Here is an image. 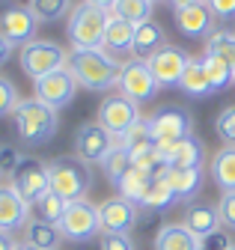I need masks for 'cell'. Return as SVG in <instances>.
Listing matches in <instances>:
<instances>
[{"mask_svg":"<svg viewBox=\"0 0 235 250\" xmlns=\"http://www.w3.org/2000/svg\"><path fill=\"white\" fill-rule=\"evenodd\" d=\"M9 185L15 188V194L27 203V206H39V200L51 191V176H48V164L36 155H24L21 164L12 170Z\"/></svg>","mask_w":235,"mask_h":250,"instance_id":"5b68a950","label":"cell"},{"mask_svg":"<svg viewBox=\"0 0 235 250\" xmlns=\"http://www.w3.org/2000/svg\"><path fill=\"white\" fill-rule=\"evenodd\" d=\"M12 119H15V131L21 143L27 146H45L60 128V110L42 104L39 99H21Z\"/></svg>","mask_w":235,"mask_h":250,"instance_id":"7a4b0ae2","label":"cell"},{"mask_svg":"<svg viewBox=\"0 0 235 250\" xmlns=\"http://www.w3.org/2000/svg\"><path fill=\"white\" fill-rule=\"evenodd\" d=\"M140 206L128 203L125 197H107L104 203H98V227L101 235H128L137 221H140Z\"/></svg>","mask_w":235,"mask_h":250,"instance_id":"4fadbf2b","label":"cell"},{"mask_svg":"<svg viewBox=\"0 0 235 250\" xmlns=\"http://www.w3.org/2000/svg\"><path fill=\"white\" fill-rule=\"evenodd\" d=\"M199 60H202V69H205V75H209V83H212L215 92L226 89L229 83H235V69L229 66L226 60H220L215 54H202Z\"/></svg>","mask_w":235,"mask_h":250,"instance_id":"83f0119b","label":"cell"},{"mask_svg":"<svg viewBox=\"0 0 235 250\" xmlns=\"http://www.w3.org/2000/svg\"><path fill=\"white\" fill-rule=\"evenodd\" d=\"M140 119H143V116H140L137 102L125 99L122 92H119V96H104V99H101V104H98V119H96V122L101 125L107 134H113V140L119 143Z\"/></svg>","mask_w":235,"mask_h":250,"instance_id":"52a82bcc","label":"cell"},{"mask_svg":"<svg viewBox=\"0 0 235 250\" xmlns=\"http://www.w3.org/2000/svg\"><path fill=\"white\" fill-rule=\"evenodd\" d=\"M205 6H209L212 15L220 18V21H232L235 18V0H205Z\"/></svg>","mask_w":235,"mask_h":250,"instance_id":"f35d334b","label":"cell"},{"mask_svg":"<svg viewBox=\"0 0 235 250\" xmlns=\"http://www.w3.org/2000/svg\"><path fill=\"white\" fill-rule=\"evenodd\" d=\"M101 250H134L128 235H101Z\"/></svg>","mask_w":235,"mask_h":250,"instance_id":"60d3db41","label":"cell"},{"mask_svg":"<svg viewBox=\"0 0 235 250\" xmlns=\"http://www.w3.org/2000/svg\"><path fill=\"white\" fill-rule=\"evenodd\" d=\"M33 92H36L33 99H39L42 104H48V107H54V110H63V107L72 104V99H75L78 81H75L72 69L63 66V69L48 72V75H42L39 81H33Z\"/></svg>","mask_w":235,"mask_h":250,"instance_id":"30bf717a","label":"cell"},{"mask_svg":"<svg viewBox=\"0 0 235 250\" xmlns=\"http://www.w3.org/2000/svg\"><path fill=\"white\" fill-rule=\"evenodd\" d=\"M60 232H63L66 241H90V238H96V232H101L98 206H93L90 200L69 203L63 221H60Z\"/></svg>","mask_w":235,"mask_h":250,"instance_id":"7c38bea8","label":"cell"},{"mask_svg":"<svg viewBox=\"0 0 235 250\" xmlns=\"http://www.w3.org/2000/svg\"><path fill=\"white\" fill-rule=\"evenodd\" d=\"M182 224H185L196 238H209V235L220 232V214H217V206H205V203L188 206L185 214H182Z\"/></svg>","mask_w":235,"mask_h":250,"instance_id":"44dd1931","label":"cell"},{"mask_svg":"<svg viewBox=\"0 0 235 250\" xmlns=\"http://www.w3.org/2000/svg\"><path fill=\"white\" fill-rule=\"evenodd\" d=\"M48 176H51V191L69 203L86 200V191L93 188V167L78 155H60V158L48 161Z\"/></svg>","mask_w":235,"mask_h":250,"instance_id":"3957f363","label":"cell"},{"mask_svg":"<svg viewBox=\"0 0 235 250\" xmlns=\"http://www.w3.org/2000/svg\"><path fill=\"white\" fill-rule=\"evenodd\" d=\"M33 9V15L39 18V21H60V18H66V15H72V0H30L27 3Z\"/></svg>","mask_w":235,"mask_h":250,"instance_id":"4dcf8cb0","label":"cell"},{"mask_svg":"<svg viewBox=\"0 0 235 250\" xmlns=\"http://www.w3.org/2000/svg\"><path fill=\"white\" fill-rule=\"evenodd\" d=\"M21 158H24V155L15 146H0V173H9L12 176V170L21 164Z\"/></svg>","mask_w":235,"mask_h":250,"instance_id":"74e56055","label":"cell"},{"mask_svg":"<svg viewBox=\"0 0 235 250\" xmlns=\"http://www.w3.org/2000/svg\"><path fill=\"white\" fill-rule=\"evenodd\" d=\"M229 250H235V244H232V247H229Z\"/></svg>","mask_w":235,"mask_h":250,"instance_id":"7dc6e473","label":"cell"},{"mask_svg":"<svg viewBox=\"0 0 235 250\" xmlns=\"http://www.w3.org/2000/svg\"><path fill=\"white\" fill-rule=\"evenodd\" d=\"M134 161H131V155H128V149L122 146V143H116L107 155H104V161H101V170H104V176L110 179V185L119 179L128 167H131Z\"/></svg>","mask_w":235,"mask_h":250,"instance_id":"1f68e13d","label":"cell"},{"mask_svg":"<svg viewBox=\"0 0 235 250\" xmlns=\"http://www.w3.org/2000/svg\"><path fill=\"white\" fill-rule=\"evenodd\" d=\"M161 179L170 185V191L176 194V200L185 203L191 197L199 194V188H202V167H167L161 173Z\"/></svg>","mask_w":235,"mask_h":250,"instance_id":"d6986e66","label":"cell"},{"mask_svg":"<svg viewBox=\"0 0 235 250\" xmlns=\"http://www.w3.org/2000/svg\"><path fill=\"white\" fill-rule=\"evenodd\" d=\"M18 104H21V99H18V86H15V81L6 78V75H0V119L9 116V113H15Z\"/></svg>","mask_w":235,"mask_h":250,"instance_id":"e575fe53","label":"cell"},{"mask_svg":"<svg viewBox=\"0 0 235 250\" xmlns=\"http://www.w3.org/2000/svg\"><path fill=\"white\" fill-rule=\"evenodd\" d=\"M152 6H155L152 0H116L113 9H110V15L125 18V21H131L137 27L143 21H152Z\"/></svg>","mask_w":235,"mask_h":250,"instance_id":"f1b7e54d","label":"cell"},{"mask_svg":"<svg viewBox=\"0 0 235 250\" xmlns=\"http://www.w3.org/2000/svg\"><path fill=\"white\" fill-rule=\"evenodd\" d=\"M194 3H205V0H170L173 9H182V6H194Z\"/></svg>","mask_w":235,"mask_h":250,"instance_id":"f6af8a7d","label":"cell"},{"mask_svg":"<svg viewBox=\"0 0 235 250\" xmlns=\"http://www.w3.org/2000/svg\"><path fill=\"white\" fill-rule=\"evenodd\" d=\"M173 21L179 27V33L188 39H209L215 33V15L205 3H194V6H182L173 9Z\"/></svg>","mask_w":235,"mask_h":250,"instance_id":"2e32d148","label":"cell"},{"mask_svg":"<svg viewBox=\"0 0 235 250\" xmlns=\"http://www.w3.org/2000/svg\"><path fill=\"white\" fill-rule=\"evenodd\" d=\"M66 66L72 69L78 86L90 92H107L113 86H119V72L122 62L104 48H90V51H72Z\"/></svg>","mask_w":235,"mask_h":250,"instance_id":"6da1fadb","label":"cell"},{"mask_svg":"<svg viewBox=\"0 0 235 250\" xmlns=\"http://www.w3.org/2000/svg\"><path fill=\"white\" fill-rule=\"evenodd\" d=\"M134 30H137V27H134L131 21L110 15V21H107V30H104V42H101V48H104L107 54H122V51H131Z\"/></svg>","mask_w":235,"mask_h":250,"instance_id":"cb8c5ba5","label":"cell"},{"mask_svg":"<svg viewBox=\"0 0 235 250\" xmlns=\"http://www.w3.org/2000/svg\"><path fill=\"white\" fill-rule=\"evenodd\" d=\"M116 146L113 134H107L98 122H83L75 131V155L83 158L86 164H101L104 155Z\"/></svg>","mask_w":235,"mask_h":250,"instance_id":"9a60e30c","label":"cell"},{"mask_svg":"<svg viewBox=\"0 0 235 250\" xmlns=\"http://www.w3.org/2000/svg\"><path fill=\"white\" fill-rule=\"evenodd\" d=\"M83 3H93V6H98V9L110 12V9H113V3H116V0H83Z\"/></svg>","mask_w":235,"mask_h":250,"instance_id":"ee69618b","label":"cell"},{"mask_svg":"<svg viewBox=\"0 0 235 250\" xmlns=\"http://www.w3.org/2000/svg\"><path fill=\"white\" fill-rule=\"evenodd\" d=\"M0 250H15V241H12V232H0Z\"/></svg>","mask_w":235,"mask_h":250,"instance_id":"7bdbcfd3","label":"cell"},{"mask_svg":"<svg viewBox=\"0 0 235 250\" xmlns=\"http://www.w3.org/2000/svg\"><path fill=\"white\" fill-rule=\"evenodd\" d=\"M36 27H39V18L33 15L30 6L24 3H12V0H6V3H0V33H3L12 45H27L36 39Z\"/></svg>","mask_w":235,"mask_h":250,"instance_id":"8fae6325","label":"cell"},{"mask_svg":"<svg viewBox=\"0 0 235 250\" xmlns=\"http://www.w3.org/2000/svg\"><path fill=\"white\" fill-rule=\"evenodd\" d=\"M30 224V206H27L12 185H0V232H15Z\"/></svg>","mask_w":235,"mask_h":250,"instance_id":"e0dca14e","label":"cell"},{"mask_svg":"<svg viewBox=\"0 0 235 250\" xmlns=\"http://www.w3.org/2000/svg\"><path fill=\"white\" fill-rule=\"evenodd\" d=\"M217 214H220V227L235 232V191H226L220 194L217 200Z\"/></svg>","mask_w":235,"mask_h":250,"instance_id":"8d00e7d4","label":"cell"},{"mask_svg":"<svg viewBox=\"0 0 235 250\" xmlns=\"http://www.w3.org/2000/svg\"><path fill=\"white\" fill-rule=\"evenodd\" d=\"M146 62H149L158 86H179L188 62H191V54H185L182 48H176V45H164L152 57H146Z\"/></svg>","mask_w":235,"mask_h":250,"instance_id":"5bb4252c","label":"cell"},{"mask_svg":"<svg viewBox=\"0 0 235 250\" xmlns=\"http://www.w3.org/2000/svg\"><path fill=\"white\" fill-rule=\"evenodd\" d=\"M215 131H217V137H220L226 146H235V104H229V107H223V110L217 113Z\"/></svg>","mask_w":235,"mask_h":250,"instance_id":"d590c367","label":"cell"},{"mask_svg":"<svg viewBox=\"0 0 235 250\" xmlns=\"http://www.w3.org/2000/svg\"><path fill=\"white\" fill-rule=\"evenodd\" d=\"M12 51H15V45H12V42L3 36V33H0V66H6V62H9Z\"/></svg>","mask_w":235,"mask_h":250,"instance_id":"b9f144b4","label":"cell"},{"mask_svg":"<svg viewBox=\"0 0 235 250\" xmlns=\"http://www.w3.org/2000/svg\"><path fill=\"white\" fill-rule=\"evenodd\" d=\"M152 3H155V0H152Z\"/></svg>","mask_w":235,"mask_h":250,"instance_id":"c3c4849f","label":"cell"},{"mask_svg":"<svg viewBox=\"0 0 235 250\" xmlns=\"http://www.w3.org/2000/svg\"><path fill=\"white\" fill-rule=\"evenodd\" d=\"M205 54H215V57L226 60L235 69V30H215V33L205 39Z\"/></svg>","mask_w":235,"mask_h":250,"instance_id":"f546056e","label":"cell"},{"mask_svg":"<svg viewBox=\"0 0 235 250\" xmlns=\"http://www.w3.org/2000/svg\"><path fill=\"white\" fill-rule=\"evenodd\" d=\"M15 250H39V247H33L30 241H18V244H15Z\"/></svg>","mask_w":235,"mask_h":250,"instance_id":"bcb514c9","label":"cell"},{"mask_svg":"<svg viewBox=\"0 0 235 250\" xmlns=\"http://www.w3.org/2000/svg\"><path fill=\"white\" fill-rule=\"evenodd\" d=\"M179 89L185 92V96H191V99H209L215 92L212 83H209V75H205V69H202V60L191 57L188 69H185V75L179 81Z\"/></svg>","mask_w":235,"mask_h":250,"instance_id":"484cf974","label":"cell"},{"mask_svg":"<svg viewBox=\"0 0 235 250\" xmlns=\"http://www.w3.org/2000/svg\"><path fill=\"white\" fill-rule=\"evenodd\" d=\"M110 15L93 3H78L69 15L66 33L75 51H90V48H101L104 42V30H107Z\"/></svg>","mask_w":235,"mask_h":250,"instance_id":"277c9868","label":"cell"},{"mask_svg":"<svg viewBox=\"0 0 235 250\" xmlns=\"http://www.w3.org/2000/svg\"><path fill=\"white\" fill-rule=\"evenodd\" d=\"M173 203H179V200H176V194L170 191V185H167L161 176H155V182H152V188H149V194H146L143 208L158 211V208H167V206H173Z\"/></svg>","mask_w":235,"mask_h":250,"instance_id":"836d02e7","label":"cell"},{"mask_svg":"<svg viewBox=\"0 0 235 250\" xmlns=\"http://www.w3.org/2000/svg\"><path fill=\"white\" fill-rule=\"evenodd\" d=\"M66 208H69V200H63L60 194H54V191H48L39 200V217H42V221H48V224H54V227H60Z\"/></svg>","mask_w":235,"mask_h":250,"instance_id":"d6a6232c","label":"cell"},{"mask_svg":"<svg viewBox=\"0 0 235 250\" xmlns=\"http://www.w3.org/2000/svg\"><path fill=\"white\" fill-rule=\"evenodd\" d=\"M229 247H232V241L226 238L223 229L215 232V235H209V238H199V250H229Z\"/></svg>","mask_w":235,"mask_h":250,"instance_id":"ab89813d","label":"cell"},{"mask_svg":"<svg viewBox=\"0 0 235 250\" xmlns=\"http://www.w3.org/2000/svg\"><path fill=\"white\" fill-rule=\"evenodd\" d=\"M158 152L167 167H199L205 158V146L194 134L185 140H176V143H164V146H158Z\"/></svg>","mask_w":235,"mask_h":250,"instance_id":"ac0fdd59","label":"cell"},{"mask_svg":"<svg viewBox=\"0 0 235 250\" xmlns=\"http://www.w3.org/2000/svg\"><path fill=\"white\" fill-rule=\"evenodd\" d=\"M158 48H164V27L155 24V21H143L137 24L134 30V42H131V54L146 60V57H152Z\"/></svg>","mask_w":235,"mask_h":250,"instance_id":"d4e9b609","label":"cell"},{"mask_svg":"<svg viewBox=\"0 0 235 250\" xmlns=\"http://www.w3.org/2000/svg\"><path fill=\"white\" fill-rule=\"evenodd\" d=\"M69 62V54L60 42H51V39H33V42H27L21 48V72L27 78H33L39 81L42 75L48 72H57V69H63Z\"/></svg>","mask_w":235,"mask_h":250,"instance_id":"8992f818","label":"cell"},{"mask_svg":"<svg viewBox=\"0 0 235 250\" xmlns=\"http://www.w3.org/2000/svg\"><path fill=\"white\" fill-rule=\"evenodd\" d=\"M119 92L125 99L143 104V102H149L155 99V92H158V81L149 69V62L140 60V57H131L122 62V72H119Z\"/></svg>","mask_w":235,"mask_h":250,"instance_id":"9c48e42d","label":"cell"},{"mask_svg":"<svg viewBox=\"0 0 235 250\" xmlns=\"http://www.w3.org/2000/svg\"><path fill=\"white\" fill-rule=\"evenodd\" d=\"M155 250H199V238L185 224H164L155 232Z\"/></svg>","mask_w":235,"mask_h":250,"instance_id":"7402d4cb","label":"cell"},{"mask_svg":"<svg viewBox=\"0 0 235 250\" xmlns=\"http://www.w3.org/2000/svg\"><path fill=\"white\" fill-rule=\"evenodd\" d=\"M24 235H27V241H30L33 247H39V250H57V244H60V238H63L60 227L42 221V217H30V224L24 227Z\"/></svg>","mask_w":235,"mask_h":250,"instance_id":"4316f807","label":"cell"},{"mask_svg":"<svg viewBox=\"0 0 235 250\" xmlns=\"http://www.w3.org/2000/svg\"><path fill=\"white\" fill-rule=\"evenodd\" d=\"M212 182L220 188V191H235V146H223L215 152V158L209 164Z\"/></svg>","mask_w":235,"mask_h":250,"instance_id":"603a6c76","label":"cell"},{"mask_svg":"<svg viewBox=\"0 0 235 250\" xmlns=\"http://www.w3.org/2000/svg\"><path fill=\"white\" fill-rule=\"evenodd\" d=\"M149 119V134L155 140V146H164V143H176V140H185L194 134V116L179 107V104H170V107H161L155 110Z\"/></svg>","mask_w":235,"mask_h":250,"instance_id":"ba28073f","label":"cell"},{"mask_svg":"<svg viewBox=\"0 0 235 250\" xmlns=\"http://www.w3.org/2000/svg\"><path fill=\"white\" fill-rule=\"evenodd\" d=\"M152 182H155L152 173H146V170H140V167L131 164L119 179L113 182V188H116V191H119V197H125L128 203L143 206V203H146V194H149V188H152Z\"/></svg>","mask_w":235,"mask_h":250,"instance_id":"ffe728a7","label":"cell"}]
</instances>
